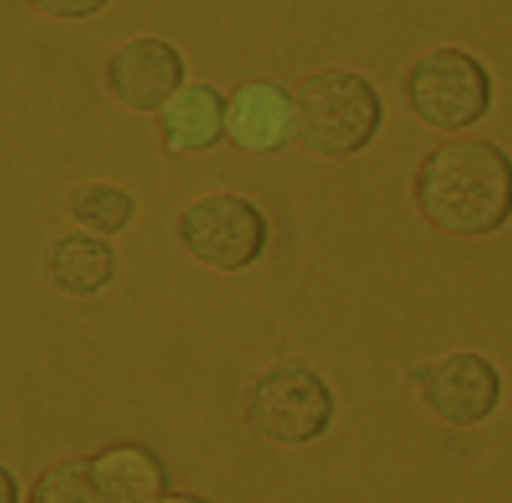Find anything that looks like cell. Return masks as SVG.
I'll return each instance as SVG.
<instances>
[{
    "mask_svg": "<svg viewBox=\"0 0 512 503\" xmlns=\"http://www.w3.org/2000/svg\"><path fill=\"white\" fill-rule=\"evenodd\" d=\"M28 503H109L91 476L88 458L58 461L37 476Z\"/></svg>",
    "mask_w": 512,
    "mask_h": 503,
    "instance_id": "cell-13",
    "label": "cell"
},
{
    "mask_svg": "<svg viewBox=\"0 0 512 503\" xmlns=\"http://www.w3.org/2000/svg\"><path fill=\"white\" fill-rule=\"evenodd\" d=\"M500 371L479 353H449L425 371L428 407L452 425H476L500 404Z\"/></svg>",
    "mask_w": 512,
    "mask_h": 503,
    "instance_id": "cell-6",
    "label": "cell"
},
{
    "mask_svg": "<svg viewBox=\"0 0 512 503\" xmlns=\"http://www.w3.org/2000/svg\"><path fill=\"white\" fill-rule=\"evenodd\" d=\"M28 4L52 19H88L100 13L109 0H28Z\"/></svg>",
    "mask_w": 512,
    "mask_h": 503,
    "instance_id": "cell-14",
    "label": "cell"
},
{
    "mask_svg": "<svg viewBox=\"0 0 512 503\" xmlns=\"http://www.w3.org/2000/svg\"><path fill=\"white\" fill-rule=\"evenodd\" d=\"M229 139L250 154H275L296 136L293 97L275 82H247L226 106Z\"/></svg>",
    "mask_w": 512,
    "mask_h": 503,
    "instance_id": "cell-8",
    "label": "cell"
},
{
    "mask_svg": "<svg viewBox=\"0 0 512 503\" xmlns=\"http://www.w3.org/2000/svg\"><path fill=\"white\" fill-rule=\"evenodd\" d=\"M22 500V488L19 479L13 476L10 467L0 464V503H19Z\"/></svg>",
    "mask_w": 512,
    "mask_h": 503,
    "instance_id": "cell-15",
    "label": "cell"
},
{
    "mask_svg": "<svg viewBox=\"0 0 512 503\" xmlns=\"http://www.w3.org/2000/svg\"><path fill=\"white\" fill-rule=\"evenodd\" d=\"M416 199L425 217L458 235H485L512 217V160L491 142L437 148L419 169Z\"/></svg>",
    "mask_w": 512,
    "mask_h": 503,
    "instance_id": "cell-1",
    "label": "cell"
},
{
    "mask_svg": "<svg viewBox=\"0 0 512 503\" xmlns=\"http://www.w3.org/2000/svg\"><path fill=\"white\" fill-rule=\"evenodd\" d=\"M154 503H211V500H205V497H199V494H193V491H166V494L157 497Z\"/></svg>",
    "mask_w": 512,
    "mask_h": 503,
    "instance_id": "cell-16",
    "label": "cell"
},
{
    "mask_svg": "<svg viewBox=\"0 0 512 503\" xmlns=\"http://www.w3.org/2000/svg\"><path fill=\"white\" fill-rule=\"evenodd\" d=\"M178 235L187 254L214 272H241L263 257L269 223L244 196L211 193L181 211Z\"/></svg>",
    "mask_w": 512,
    "mask_h": 503,
    "instance_id": "cell-4",
    "label": "cell"
},
{
    "mask_svg": "<svg viewBox=\"0 0 512 503\" xmlns=\"http://www.w3.org/2000/svg\"><path fill=\"white\" fill-rule=\"evenodd\" d=\"M335 419L329 383L302 359H281L253 380L247 395V422L281 446L320 440Z\"/></svg>",
    "mask_w": 512,
    "mask_h": 503,
    "instance_id": "cell-3",
    "label": "cell"
},
{
    "mask_svg": "<svg viewBox=\"0 0 512 503\" xmlns=\"http://www.w3.org/2000/svg\"><path fill=\"white\" fill-rule=\"evenodd\" d=\"M407 97L425 124L464 130L491 109V76L461 49H434L410 70Z\"/></svg>",
    "mask_w": 512,
    "mask_h": 503,
    "instance_id": "cell-5",
    "label": "cell"
},
{
    "mask_svg": "<svg viewBox=\"0 0 512 503\" xmlns=\"http://www.w3.org/2000/svg\"><path fill=\"white\" fill-rule=\"evenodd\" d=\"M52 284L73 299H85L100 293L115 275L112 247L94 235H64L49 263Z\"/></svg>",
    "mask_w": 512,
    "mask_h": 503,
    "instance_id": "cell-11",
    "label": "cell"
},
{
    "mask_svg": "<svg viewBox=\"0 0 512 503\" xmlns=\"http://www.w3.org/2000/svg\"><path fill=\"white\" fill-rule=\"evenodd\" d=\"M133 196L109 181H85L70 196V214L97 235H115L133 220Z\"/></svg>",
    "mask_w": 512,
    "mask_h": 503,
    "instance_id": "cell-12",
    "label": "cell"
},
{
    "mask_svg": "<svg viewBox=\"0 0 512 503\" xmlns=\"http://www.w3.org/2000/svg\"><path fill=\"white\" fill-rule=\"evenodd\" d=\"M106 79L124 106L154 112L181 88L184 58L160 37H136L112 55Z\"/></svg>",
    "mask_w": 512,
    "mask_h": 503,
    "instance_id": "cell-7",
    "label": "cell"
},
{
    "mask_svg": "<svg viewBox=\"0 0 512 503\" xmlns=\"http://www.w3.org/2000/svg\"><path fill=\"white\" fill-rule=\"evenodd\" d=\"M160 109V130L175 154L211 151L226 133V100L211 85L178 88Z\"/></svg>",
    "mask_w": 512,
    "mask_h": 503,
    "instance_id": "cell-10",
    "label": "cell"
},
{
    "mask_svg": "<svg viewBox=\"0 0 512 503\" xmlns=\"http://www.w3.org/2000/svg\"><path fill=\"white\" fill-rule=\"evenodd\" d=\"M88 467L109 503H154L169 491L163 458L142 443H112L91 455Z\"/></svg>",
    "mask_w": 512,
    "mask_h": 503,
    "instance_id": "cell-9",
    "label": "cell"
},
{
    "mask_svg": "<svg viewBox=\"0 0 512 503\" xmlns=\"http://www.w3.org/2000/svg\"><path fill=\"white\" fill-rule=\"evenodd\" d=\"M296 106V136L320 157H350L371 145L383 121L380 94L368 79L350 70L311 76Z\"/></svg>",
    "mask_w": 512,
    "mask_h": 503,
    "instance_id": "cell-2",
    "label": "cell"
}]
</instances>
